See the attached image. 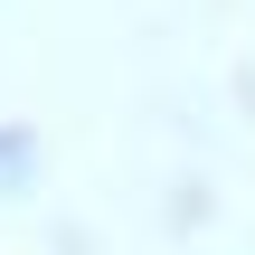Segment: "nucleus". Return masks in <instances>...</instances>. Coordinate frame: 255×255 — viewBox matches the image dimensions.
Masks as SVG:
<instances>
[{
  "label": "nucleus",
  "mask_w": 255,
  "mask_h": 255,
  "mask_svg": "<svg viewBox=\"0 0 255 255\" xmlns=\"http://www.w3.org/2000/svg\"><path fill=\"white\" fill-rule=\"evenodd\" d=\"M19 180H28V142H19V132H0V189H19Z\"/></svg>",
  "instance_id": "obj_1"
}]
</instances>
